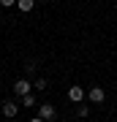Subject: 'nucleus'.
Instances as JSON below:
<instances>
[{"label":"nucleus","mask_w":117,"mask_h":122,"mask_svg":"<svg viewBox=\"0 0 117 122\" xmlns=\"http://www.w3.org/2000/svg\"><path fill=\"white\" fill-rule=\"evenodd\" d=\"M17 8H19L22 14H30V11L35 8V0H17Z\"/></svg>","instance_id":"nucleus-6"},{"label":"nucleus","mask_w":117,"mask_h":122,"mask_svg":"<svg viewBox=\"0 0 117 122\" xmlns=\"http://www.w3.org/2000/svg\"><path fill=\"white\" fill-rule=\"evenodd\" d=\"M33 87H35V90H46V87H49V81L41 76V79H35V81H33Z\"/></svg>","instance_id":"nucleus-7"},{"label":"nucleus","mask_w":117,"mask_h":122,"mask_svg":"<svg viewBox=\"0 0 117 122\" xmlns=\"http://www.w3.org/2000/svg\"><path fill=\"white\" fill-rule=\"evenodd\" d=\"M27 106H35V95H25L22 98V109H27Z\"/></svg>","instance_id":"nucleus-8"},{"label":"nucleus","mask_w":117,"mask_h":122,"mask_svg":"<svg viewBox=\"0 0 117 122\" xmlns=\"http://www.w3.org/2000/svg\"><path fill=\"white\" fill-rule=\"evenodd\" d=\"M68 98L74 100V103H82V100H84V87H79V84H74V87L68 90Z\"/></svg>","instance_id":"nucleus-5"},{"label":"nucleus","mask_w":117,"mask_h":122,"mask_svg":"<svg viewBox=\"0 0 117 122\" xmlns=\"http://www.w3.org/2000/svg\"><path fill=\"white\" fill-rule=\"evenodd\" d=\"M0 111H3V117H17V114H19V106L17 103H14V100H3V103H0Z\"/></svg>","instance_id":"nucleus-3"},{"label":"nucleus","mask_w":117,"mask_h":122,"mask_svg":"<svg viewBox=\"0 0 117 122\" xmlns=\"http://www.w3.org/2000/svg\"><path fill=\"white\" fill-rule=\"evenodd\" d=\"M30 122H44V119H41V117H33V119H30Z\"/></svg>","instance_id":"nucleus-11"},{"label":"nucleus","mask_w":117,"mask_h":122,"mask_svg":"<svg viewBox=\"0 0 117 122\" xmlns=\"http://www.w3.org/2000/svg\"><path fill=\"white\" fill-rule=\"evenodd\" d=\"M87 100H90V103H104V100H106L104 87H90V92H87Z\"/></svg>","instance_id":"nucleus-4"},{"label":"nucleus","mask_w":117,"mask_h":122,"mask_svg":"<svg viewBox=\"0 0 117 122\" xmlns=\"http://www.w3.org/2000/svg\"><path fill=\"white\" fill-rule=\"evenodd\" d=\"M87 114H90V106H79L76 109V117H87Z\"/></svg>","instance_id":"nucleus-9"},{"label":"nucleus","mask_w":117,"mask_h":122,"mask_svg":"<svg viewBox=\"0 0 117 122\" xmlns=\"http://www.w3.org/2000/svg\"><path fill=\"white\" fill-rule=\"evenodd\" d=\"M38 117H41L44 122H52V119L57 117V109H55L52 103H41V106H38Z\"/></svg>","instance_id":"nucleus-1"},{"label":"nucleus","mask_w":117,"mask_h":122,"mask_svg":"<svg viewBox=\"0 0 117 122\" xmlns=\"http://www.w3.org/2000/svg\"><path fill=\"white\" fill-rule=\"evenodd\" d=\"M14 95H19V98H25V95H30V81H27V79H17V81H14Z\"/></svg>","instance_id":"nucleus-2"},{"label":"nucleus","mask_w":117,"mask_h":122,"mask_svg":"<svg viewBox=\"0 0 117 122\" xmlns=\"http://www.w3.org/2000/svg\"><path fill=\"white\" fill-rule=\"evenodd\" d=\"M0 3H3L6 8H11V5H17V0H0Z\"/></svg>","instance_id":"nucleus-10"}]
</instances>
